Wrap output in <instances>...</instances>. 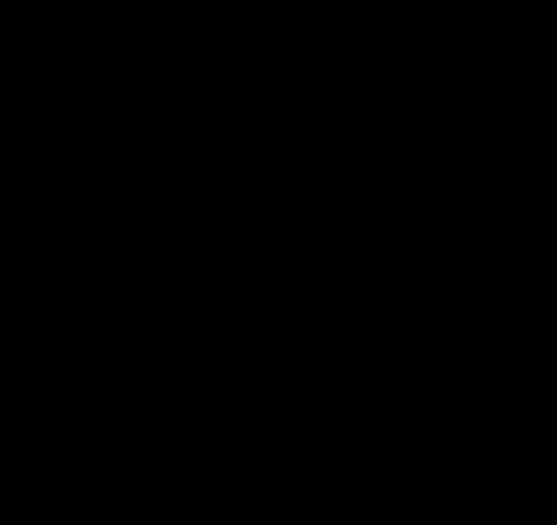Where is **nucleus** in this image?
Returning a JSON list of instances; mask_svg holds the SVG:
<instances>
[]
</instances>
